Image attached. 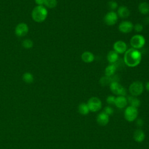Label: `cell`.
I'll use <instances>...</instances> for the list:
<instances>
[{
  "label": "cell",
  "instance_id": "6da1fadb",
  "mask_svg": "<svg viewBox=\"0 0 149 149\" xmlns=\"http://www.w3.org/2000/svg\"><path fill=\"white\" fill-rule=\"evenodd\" d=\"M142 59V54L139 50L133 48L127 49L124 54L123 61L125 64L130 68L139 65Z\"/></svg>",
  "mask_w": 149,
  "mask_h": 149
},
{
  "label": "cell",
  "instance_id": "7a4b0ae2",
  "mask_svg": "<svg viewBox=\"0 0 149 149\" xmlns=\"http://www.w3.org/2000/svg\"><path fill=\"white\" fill-rule=\"evenodd\" d=\"M48 16V10L43 5H37L32 10L31 17L37 23L44 22Z\"/></svg>",
  "mask_w": 149,
  "mask_h": 149
},
{
  "label": "cell",
  "instance_id": "3957f363",
  "mask_svg": "<svg viewBox=\"0 0 149 149\" xmlns=\"http://www.w3.org/2000/svg\"><path fill=\"white\" fill-rule=\"evenodd\" d=\"M130 44L132 48L139 49L144 46L146 44V38L141 34H135L131 37Z\"/></svg>",
  "mask_w": 149,
  "mask_h": 149
},
{
  "label": "cell",
  "instance_id": "277c9868",
  "mask_svg": "<svg viewBox=\"0 0 149 149\" xmlns=\"http://www.w3.org/2000/svg\"><path fill=\"white\" fill-rule=\"evenodd\" d=\"M144 91V85L140 81H134L130 84L129 87V91L131 95L137 97L140 95Z\"/></svg>",
  "mask_w": 149,
  "mask_h": 149
},
{
  "label": "cell",
  "instance_id": "5b68a950",
  "mask_svg": "<svg viewBox=\"0 0 149 149\" xmlns=\"http://www.w3.org/2000/svg\"><path fill=\"white\" fill-rule=\"evenodd\" d=\"M90 111L95 112L99 111L102 108V102L101 100L97 97H91L87 103Z\"/></svg>",
  "mask_w": 149,
  "mask_h": 149
},
{
  "label": "cell",
  "instance_id": "8992f818",
  "mask_svg": "<svg viewBox=\"0 0 149 149\" xmlns=\"http://www.w3.org/2000/svg\"><path fill=\"white\" fill-rule=\"evenodd\" d=\"M109 88L112 93L118 96H125L127 94L126 89L118 81H112L109 84Z\"/></svg>",
  "mask_w": 149,
  "mask_h": 149
},
{
  "label": "cell",
  "instance_id": "52a82bcc",
  "mask_svg": "<svg viewBox=\"0 0 149 149\" xmlns=\"http://www.w3.org/2000/svg\"><path fill=\"white\" fill-rule=\"evenodd\" d=\"M137 116L138 109L137 108L130 105L126 107L124 112V117L127 121L132 122L137 119Z\"/></svg>",
  "mask_w": 149,
  "mask_h": 149
},
{
  "label": "cell",
  "instance_id": "ba28073f",
  "mask_svg": "<svg viewBox=\"0 0 149 149\" xmlns=\"http://www.w3.org/2000/svg\"><path fill=\"white\" fill-rule=\"evenodd\" d=\"M118 17L116 12L111 10L105 15L104 17V22L107 25L111 26L117 23Z\"/></svg>",
  "mask_w": 149,
  "mask_h": 149
},
{
  "label": "cell",
  "instance_id": "9c48e42d",
  "mask_svg": "<svg viewBox=\"0 0 149 149\" xmlns=\"http://www.w3.org/2000/svg\"><path fill=\"white\" fill-rule=\"evenodd\" d=\"M134 24L129 20H124L121 22L118 26V30L120 32L127 34L130 33L133 30Z\"/></svg>",
  "mask_w": 149,
  "mask_h": 149
},
{
  "label": "cell",
  "instance_id": "30bf717a",
  "mask_svg": "<svg viewBox=\"0 0 149 149\" xmlns=\"http://www.w3.org/2000/svg\"><path fill=\"white\" fill-rule=\"evenodd\" d=\"M113 49L117 54H122L127 49V46L126 43L122 40H118L114 42L113 45Z\"/></svg>",
  "mask_w": 149,
  "mask_h": 149
},
{
  "label": "cell",
  "instance_id": "8fae6325",
  "mask_svg": "<svg viewBox=\"0 0 149 149\" xmlns=\"http://www.w3.org/2000/svg\"><path fill=\"white\" fill-rule=\"evenodd\" d=\"M29 32V27L25 23H19L15 28V33L17 37L25 36Z\"/></svg>",
  "mask_w": 149,
  "mask_h": 149
},
{
  "label": "cell",
  "instance_id": "7c38bea8",
  "mask_svg": "<svg viewBox=\"0 0 149 149\" xmlns=\"http://www.w3.org/2000/svg\"><path fill=\"white\" fill-rule=\"evenodd\" d=\"M97 123L101 126H106L109 121V115H108L107 113H105L104 111L100 112L98 113V115L97 116Z\"/></svg>",
  "mask_w": 149,
  "mask_h": 149
},
{
  "label": "cell",
  "instance_id": "4fadbf2b",
  "mask_svg": "<svg viewBox=\"0 0 149 149\" xmlns=\"http://www.w3.org/2000/svg\"><path fill=\"white\" fill-rule=\"evenodd\" d=\"M116 13L119 17L122 19L127 18L130 15V11L129 8L124 5L118 6L116 11Z\"/></svg>",
  "mask_w": 149,
  "mask_h": 149
},
{
  "label": "cell",
  "instance_id": "5bb4252c",
  "mask_svg": "<svg viewBox=\"0 0 149 149\" xmlns=\"http://www.w3.org/2000/svg\"><path fill=\"white\" fill-rule=\"evenodd\" d=\"M127 98L125 97V96L119 95L115 98L114 104L117 108L119 109H122L127 106Z\"/></svg>",
  "mask_w": 149,
  "mask_h": 149
},
{
  "label": "cell",
  "instance_id": "9a60e30c",
  "mask_svg": "<svg viewBox=\"0 0 149 149\" xmlns=\"http://www.w3.org/2000/svg\"><path fill=\"white\" fill-rule=\"evenodd\" d=\"M81 58L84 62L90 63L94 61L95 56L93 53L90 51H84L81 54Z\"/></svg>",
  "mask_w": 149,
  "mask_h": 149
},
{
  "label": "cell",
  "instance_id": "2e32d148",
  "mask_svg": "<svg viewBox=\"0 0 149 149\" xmlns=\"http://www.w3.org/2000/svg\"><path fill=\"white\" fill-rule=\"evenodd\" d=\"M107 59L109 64L116 63L119 59V54H117L115 51L111 50L108 52Z\"/></svg>",
  "mask_w": 149,
  "mask_h": 149
},
{
  "label": "cell",
  "instance_id": "e0dca14e",
  "mask_svg": "<svg viewBox=\"0 0 149 149\" xmlns=\"http://www.w3.org/2000/svg\"><path fill=\"white\" fill-rule=\"evenodd\" d=\"M133 139L137 143H141L145 139V133L141 129H136L133 135Z\"/></svg>",
  "mask_w": 149,
  "mask_h": 149
},
{
  "label": "cell",
  "instance_id": "ac0fdd59",
  "mask_svg": "<svg viewBox=\"0 0 149 149\" xmlns=\"http://www.w3.org/2000/svg\"><path fill=\"white\" fill-rule=\"evenodd\" d=\"M138 10L143 15L149 14V3L147 2H140L138 5Z\"/></svg>",
  "mask_w": 149,
  "mask_h": 149
},
{
  "label": "cell",
  "instance_id": "d6986e66",
  "mask_svg": "<svg viewBox=\"0 0 149 149\" xmlns=\"http://www.w3.org/2000/svg\"><path fill=\"white\" fill-rule=\"evenodd\" d=\"M117 69V66L116 63L109 64L104 70V73L105 76H112L115 74Z\"/></svg>",
  "mask_w": 149,
  "mask_h": 149
},
{
  "label": "cell",
  "instance_id": "ffe728a7",
  "mask_svg": "<svg viewBox=\"0 0 149 149\" xmlns=\"http://www.w3.org/2000/svg\"><path fill=\"white\" fill-rule=\"evenodd\" d=\"M127 102L130 104V106H132L133 107L137 108L139 107H140L141 104L140 100L134 96H133L131 95H128L127 97Z\"/></svg>",
  "mask_w": 149,
  "mask_h": 149
},
{
  "label": "cell",
  "instance_id": "44dd1931",
  "mask_svg": "<svg viewBox=\"0 0 149 149\" xmlns=\"http://www.w3.org/2000/svg\"><path fill=\"white\" fill-rule=\"evenodd\" d=\"M78 111L81 115H86L89 113L90 109L87 104L82 102L78 106Z\"/></svg>",
  "mask_w": 149,
  "mask_h": 149
},
{
  "label": "cell",
  "instance_id": "7402d4cb",
  "mask_svg": "<svg viewBox=\"0 0 149 149\" xmlns=\"http://www.w3.org/2000/svg\"><path fill=\"white\" fill-rule=\"evenodd\" d=\"M100 84L102 86H109L110 83L113 81V79L112 76H102L100 79Z\"/></svg>",
  "mask_w": 149,
  "mask_h": 149
},
{
  "label": "cell",
  "instance_id": "603a6c76",
  "mask_svg": "<svg viewBox=\"0 0 149 149\" xmlns=\"http://www.w3.org/2000/svg\"><path fill=\"white\" fill-rule=\"evenodd\" d=\"M23 80L28 84H30L33 82L34 81V77L33 75L30 72H25L22 76Z\"/></svg>",
  "mask_w": 149,
  "mask_h": 149
},
{
  "label": "cell",
  "instance_id": "cb8c5ba5",
  "mask_svg": "<svg viewBox=\"0 0 149 149\" xmlns=\"http://www.w3.org/2000/svg\"><path fill=\"white\" fill-rule=\"evenodd\" d=\"M58 4L57 0H44V5L48 8H55Z\"/></svg>",
  "mask_w": 149,
  "mask_h": 149
},
{
  "label": "cell",
  "instance_id": "d4e9b609",
  "mask_svg": "<svg viewBox=\"0 0 149 149\" xmlns=\"http://www.w3.org/2000/svg\"><path fill=\"white\" fill-rule=\"evenodd\" d=\"M22 46L26 49H30L33 46V41L30 39H25L22 41Z\"/></svg>",
  "mask_w": 149,
  "mask_h": 149
},
{
  "label": "cell",
  "instance_id": "484cf974",
  "mask_svg": "<svg viewBox=\"0 0 149 149\" xmlns=\"http://www.w3.org/2000/svg\"><path fill=\"white\" fill-rule=\"evenodd\" d=\"M108 6L112 11H114L115 10L118 9V4L115 1L111 0L108 2Z\"/></svg>",
  "mask_w": 149,
  "mask_h": 149
},
{
  "label": "cell",
  "instance_id": "4316f807",
  "mask_svg": "<svg viewBox=\"0 0 149 149\" xmlns=\"http://www.w3.org/2000/svg\"><path fill=\"white\" fill-rule=\"evenodd\" d=\"M143 28H144L143 26L141 23H136L133 26V29L135 30L136 32H137V33L141 32L143 30Z\"/></svg>",
  "mask_w": 149,
  "mask_h": 149
},
{
  "label": "cell",
  "instance_id": "83f0119b",
  "mask_svg": "<svg viewBox=\"0 0 149 149\" xmlns=\"http://www.w3.org/2000/svg\"><path fill=\"white\" fill-rule=\"evenodd\" d=\"M115 97L114 95H108L107 97V99H106V101L109 104V105H113L115 104Z\"/></svg>",
  "mask_w": 149,
  "mask_h": 149
},
{
  "label": "cell",
  "instance_id": "f1b7e54d",
  "mask_svg": "<svg viewBox=\"0 0 149 149\" xmlns=\"http://www.w3.org/2000/svg\"><path fill=\"white\" fill-rule=\"evenodd\" d=\"M105 113H107L108 115H111L113 114V109L109 107V106H107L104 108V111Z\"/></svg>",
  "mask_w": 149,
  "mask_h": 149
},
{
  "label": "cell",
  "instance_id": "f546056e",
  "mask_svg": "<svg viewBox=\"0 0 149 149\" xmlns=\"http://www.w3.org/2000/svg\"><path fill=\"white\" fill-rule=\"evenodd\" d=\"M136 124L138 126H142L143 125V120L141 119H137L136 120Z\"/></svg>",
  "mask_w": 149,
  "mask_h": 149
},
{
  "label": "cell",
  "instance_id": "4dcf8cb0",
  "mask_svg": "<svg viewBox=\"0 0 149 149\" xmlns=\"http://www.w3.org/2000/svg\"><path fill=\"white\" fill-rule=\"evenodd\" d=\"M35 2L38 5H44V0H34Z\"/></svg>",
  "mask_w": 149,
  "mask_h": 149
},
{
  "label": "cell",
  "instance_id": "1f68e13d",
  "mask_svg": "<svg viewBox=\"0 0 149 149\" xmlns=\"http://www.w3.org/2000/svg\"><path fill=\"white\" fill-rule=\"evenodd\" d=\"M145 88H146V89L149 92V81H148L146 83V84H145Z\"/></svg>",
  "mask_w": 149,
  "mask_h": 149
}]
</instances>
